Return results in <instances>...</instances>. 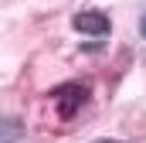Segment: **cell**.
<instances>
[{"mask_svg":"<svg viewBox=\"0 0 146 143\" xmlns=\"http://www.w3.org/2000/svg\"><path fill=\"white\" fill-rule=\"evenodd\" d=\"M75 31L92 34V37H102V34L112 31V21L102 14V10H82V14L75 17Z\"/></svg>","mask_w":146,"mask_h":143,"instance_id":"2","label":"cell"},{"mask_svg":"<svg viewBox=\"0 0 146 143\" xmlns=\"http://www.w3.org/2000/svg\"><path fill=\"white\" fill-rule=\"evenodd\" d=\"M139 31H143V37H146V17H143V24H139Z\"/></svg>","mask_w":146,"mask_h":143,"instance_id":"4","label":"cell"},{"mask_svg":"<svg viewBox=\"0 0 146 143\" xmlns=\"http://www.w3.org/2000/svg\"><path fill=\"white\" fill-rule=\"evenodd\" d=\"M54 102H58V112H61V116H75L78 109L88 102V89L78 85V82H68V85H61V89L54 92Z\"/></svg>","mask_w":146,"mask_h":143,"instance_id":"1","label":"cell"},{"mask_svg":"<svg viewBox=\"0 0 146 143\" xmlns=\"http://www.w3.org/2000/svg\"><path fill=\"white\" fill-rule=\"evenodd\" d=\"M24 136V123L14 116H0V143H17Z\"/></svg>","mask_w":146,"mask_h":143,"instance_id":"3","label":"cell"}]
</instances>
